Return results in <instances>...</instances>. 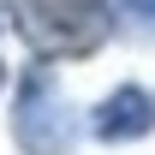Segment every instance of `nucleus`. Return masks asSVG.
Segmentation results:
<instances>
[{"label":"nucleus","instance_id":"1","mask_svg":"<svg viewBox=\"0 0 155 155\" xmlns=\"http://www.w3.org/2000/svg\"><path fill=\"white\" fill-rule=\"evenodd\" d=\"M12 18H18V36L30 42V54H42V60L96 54L114 36V12L101 0H18Z\"/></svg>","mask_w":155,"mask_h":155},{"label":"nucleus","instance_id":"2","mask_svg":"<svg viewBox=\"0 0 155 155\" xmlns=\"http://www.w3.org/2000/svg\"><path fill=\"white\" fill-rule=\"evenodd\" d=\"M12 143L24 155H72L78 149V107L54 84L48 66L18 84V107H12Z\"/></svg>","mask_w":155,"mask_h":155},{"label":"nucleus","instance_id":"3","mask_svg":"<svg viewBox=\"0 0 155 155\" xmlns=\"http://www.w3.org/2000/svg\"><path fill=\"white\" fill-rule=\"evenodd\" d=\"M90 131H96L101 143H137V137H149L155 131V90L125 84L114 96H101L96 114H90Z\"/></svg>","mask_w":155,"mask_h":155},{"label":"nucleus","instance_id":"4","mask_svg":"<svg viewBox=\"0 0 155 155\" xmlns=\"http://www.w3.org/2000/svg\"><path fill=\"white\" fill-rule=\"evenodd\" d=\"M131 6H137V12H149V18H155V0H131Z\"/></svg>","mask_w":155,"mask_h":155},{"label":"nucleus","instance_id":"5","mask_svg":"<svg viewBox=\"0 0 155 155\" xmlns=\"http://www.w3.org/2000/svg\"><path fill=\"white\" fill-rule=\"evenodd\" d=\"M0 84H6V72H0Z\"/></svg>","mask_w":155,"mask_h":155}]
</instances>
